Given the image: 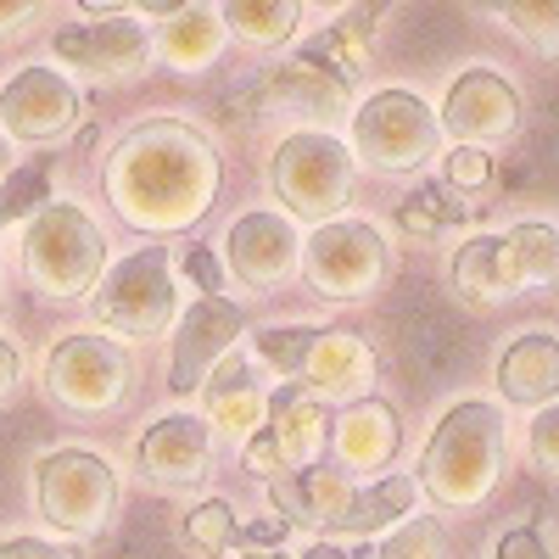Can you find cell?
<instances>
[{
    "instance_id": "f35d334b",
    "label": "cell",
    "mask_w": 559,
    "mask_h": 559,
    "mask_svg": "<svg viewBox=\"0 0 559 559\" xmlns=\"http://www.w3.org/2000/svg\"><path fill=\"white\" fill-rule=\"evenodd\" d=\"M185 269H191V280H197V286H202L207 297H218V286H224V274H218V263H213L207 252H191V258H185Z\"/></svg>"
},
{
    "instance_id": "4dcf8cb0",
    "label": "cell",
    "mask_w": 559,
    "mask_h": 559,
    "mask_svg": "<svg viewBox=\"0 0 559 559\" xmlns=\"http://www.w3.org/2000/svg\"><path fill=\"white\" fill-rule=\"evenodd\" d=\"M313 347H319V331H258V353L274 369H286V376H302Z\"/></svg>"
},
{
    "instance_id": "d4e9b609",
    "label": "cell",
    "mask_w": 559,
    "mask_h": 559,
    "mask_svg": "<svg viewBox=\"0 0 559 559\" xmlns=\"http://www.w3.org/2000/svg\"><path fill=\"white\" fill-rule=\"evenodd\" d=\"M213 419L224 431H252L258 426V386H252V369L247 364H224L213 386H207Z\"/></svg>"
},
{
    "instance_id": "e575fe53",
    "label": "cell",
    "mask_w": 559,
    "mask_h": 559,
    "mask_svg": "<svg viewBox=\"0 0 559 559\" xmlns=\"http://www.w3.org/2000/svg\"><path fill=\"white\" fill-rule=\"evenodd\" d=\"M448 185L453 191H481V185L492 179V157L487 152H476V146H464V152H448Z\"/></svg>"
},
{
    "instance_id": "f6af8a7d",
    "label": "cell",
    "mask_w": 559,
    "mask_h": 559,
    "mask_svg": "<svg viewBox=\"0 0 559 559\" xmlns=\"http://www.w3.org/2000/svg\"><path fill=\"white\" fill-rule=\"evenodd\" d=\"M269 559H280V554H269Z\"/></svg>"
},
{
    "instance_id": "ac0fdd59",
    "label": "cell",
    "mask_w": 559,
    "mask_h": 559,
    "mask_svg": "<svg viewBox=\"0 0 559 559\" xmlns=\"http://www.w3.org/2000/svg\"><path fill=\"white\" fill-rule=\"evenodd\" d=\"M397 347H403V364L419 381L448 376L459 364V319L437 302H419V308L397 313Z\"/></svg>"
},
{
    "instance_id": "52a82bcc",
    "label": "cell",
    "mask_w": 559,
    "mask_h": 559,
    "mask_svg": "<svg viewBox=\"0 0 559 559\" xmlns=\"http://www.w3.org/2000/svg\"><path fill=\"white\" fill-rule=\"evenodd\" d=\"M274 191L302 218H331L353 191L347 146H336L331 134H292L274 152Z\"/></svg>"
},
{
    "instance_id": "9a60e30c",
    "label": "cell",
    "mask_w": 559,
    "mask_h": 559,
    "mask_svg": "<svg viewBox=\"0 0 559 559\" xmlns=\"http://www.w3.org/2000/svg\"><path fill=\"white\" fill-rule=\"evenodd\" d=\"M229 263L247 286H274L297 269V236L286 218H269V213H247L229 229Z\"/></svg>"
},
{
    "instance_id": "5b68a950",
    "label": "cell",
    "mask_w": 559,
    "mask_h": 559,
    "mask_svg": "<svg viewBox=\"0 0 559 559\" xmlns=\"http://www.w3.org/2000/svg\"><path fill=\"white\" fill-rule=\"evenodd\" d=\"M34 498H39V515L51 521L57 532H73V537H96L112 515V498H118V481L112 471L84 453V448H62L51 459H39L34 471Z\"/></svg>"
},
{
    "instance_id": "74e56055",
    "label": "cell",
    "mask_w": 559,
    "mask_h": 559,
    "mask_svg": "<svg viewBox=\"0 0 559 559\" xmlns=\"http://www.w3.org/2000/svg\"><path fill=\"white\" fill-rule=\"evenodd\" d=\"M498 559H548V548H543L537 532H509V537L498 543Z\"/></svg>"
},
{
    "instance_id": "603a6c76",
    "label": "cell",
    "mask_w": 559,
    "mask_h": 559,
    "mask_svg": "<svg viewBox=\"0 0 559 559\" xmlns=\"http://www.w3.org/2000/svg\"><path fill=\"white\" fill-rule=\"evenodd\" d=\"M364 34H369V12H353V23L342 17L336 28H324L308 51H302V62H313L319 73H331L336 84H353V79L364 73V51H358Z\"/></svg>"
},
{
    "instance_id": "b9f144b4",
    "label": "cell",
    "mask_w": 559,
    "mask_h": 559,
    "mask_svg": "<svg viewBox=\"0 0 559 559\" xmlns=\"http://www.w3.org/2000/svg\"><path fill=\"white\" fill-rule=\"evenodd\" d=\"M12 381H17V353H12L7 342H0V397L12 392Z\"/></svg>"
},
{
    "instance_id": "5bb4252c",
    "label": "cell",
    "mask_w": 559,
    "mask_h": 559,
    "mask_svg": "<svg viewBox=\"0 0 559 559\" xmlns=\"http://www.w3.org/2000/svg\"><path fill=\"white\" fill-rule=\"evenodd\" d=\"M140 464L163 487H197L207 476V426L191 414H168L140 442Z\"/></svg>"
},
{
    "instance_id": "f1b7e54d",
    "label": "cell",
    "mask_w": 559,
    "mask_h": 559,
    "mask_svg": "<svg viewBox=\"0 0 559 559\" xmlns=\"http://www.w3.org/2000/svg\"><path fill=\"white\" fill-rule=\"evenodd\" d=\"M185 537H191L202 554H224L229 543L241 537V526H236V515H229V503L207 498V503L191 509V521H185Z\"/></svg>"
},
{
    "instance_id": "8fae6325",
    "label": "cell",
    "mask_w": 559,
    "mask_h": 559,
    "mask_svg": "<svg viewBox=\"0 0 559 559\" xmlns=\"http://www.w3.org/2000/svg\"><path fill=\"white\" fill-rule=\"evenodd\" d=\"M442 123H448V134L464 140V146H498V140H509L521 129V96L509 79L471 68V73L453 79L448 102H442Z\"/></svg>"
},
{
    "instance_id": "60d3db41",
    "label": "cell",
    "mask_w": 559,
    "mask_h": 559,
    "mask_svg": "<svg viewBox=\"0 0 559 559\" xmlns=\"http://www.w3.org/2000/svg\"><path fill=\"white\" fill-rule=\"evenodd\" d=\"M280 532H286V521H252V526H247V532H241V537H247V543H252V548H258V543H274V537H280Z\"/></svg>"
},
{
    "instance_id": "7a4b0ae2",
    "label": "cell",
    "mask_w": 559,
    "mask_h": 559,
    "mask_svg": "<svg viewBox=\"0 0 559 559\" xmlns=\"http://www.w3.org/2000/svg\"><path fill=\"white\" fill-rule=\"evenodd\" d=\"M498 471H503V419L492 403H459L426 459H419V487H426L442 509H476L492 487H498Z\"/></svg>"
},
{
    "instance_id": "277c9868",
    "label": "cell",
    "mask_w": 559,
    "mask_h": 559,
    "mask_svg": "<svg viewBox=\"0 0 559 559\" xmlns=\"http://www.w3.org/2000/svg\"><path fill=\"white\" fill-rule=\"evenodd\" d=\"M107 258V241L90 213L79 207H45L28 224V247H23V269L45 297H73L84 286H96Z\"/></svg>"
},
{
    "instance_id": "d590c367",
    "label": "cell",
    "mask_w": 559,
    "mask_h": 559,
    "mask_svg": "<svg viewBox=\"0 0 559 559\" xmlns=\"http://www.w3.org/2000/svg\"><path fill=\"white\" fill-rule=\"evenodd\" d=\"M532 459L543 464V471L559 476V403L543 408V414L532 419Z\"/></svg>"
},
{
    "instance_id": "ffe728a7",
    "label": "cell",
    "mask_w": 559,
    "mask_h": 559,
    "mask_svg": "<svg viewBox=\"0 0 559 559\" xmlns=\"http://www.w3.org/2000/svg\"><path fill=\"white\" fill-rule=\"evenodd\" d=\"M336 442H342L347 471H381L397 453V414L386 403H358V408H347Z\"/></svg>"
},
{
    "instance_id": "4316f807",
    "label": "cell",
    "mask_w": 559,
    "mask_h": 559,
    "mask_svg": "<svg viewBox=\"0 0 559 559\" xmlns=\"http://www.w3.org/2000/svg\"><path fill=\"white\" fill-rule=\"evenodd\" d=\"M163 45H168V62L202 68V62H213V51H218V23H213L207 12H185V17L168 23Z\"/></svg>"
},
{
    "instance_id": "836d02e7",
    "label": "cell",
    "mask_w": 559,
    "mask_h": 559,
    "mask_svg": "<svg viewBox=\"0 0 559 559\" xmlns=\"http://www.w3.org/2000/svg\"><path fill=\"white\" fill-rule=\"evenodd\" d=\"M168 537H163V521H157V509H134V521L123 532V559H163Z\"/></svg>"
},
{
    "instance_id": "30bf717a",
    "label": "cell",
    "mask_w": 559,
    "mask_h": 559,
    "mask_svg": "<svg viewBox=\"0 0 559 559\" xmlns=\"http://www.w3.org/2000/svg\"><path fill=\"white\" fill-rule=\"evenodd\" d=\"M129 386V358L107 336H73L51 353V392L68 408L84 414H107Z\"/></svg>"
},
{
    "instance_id": "ee69618b",
    "label": "cell",
    "mask_w": 559,
    "mask_h": 559,
    "mask_svg": "<svg viewBox=\"0 0 559 559\" xmlns=\"http://www.w3.org/2000/svg\"><path fill=\"white\" fill-rule=\"evenodd\" d=\"M12 168V152H7V140H0V174H7Z\"/></svg>"
},
{
    "instance_id": "83f0119b",
    "label": "cell",
    "mask_w": 559,
    "mask_h": 559,
    "mask_svg": "<svg viewBox=\"0 0 559 559\" xmlns=\"http://www.w3.org/2000/svg\"><path fill=\"white\" fill-rule=\"evenodd\" d=\"M503 23L515 28L537 57H548V62L559 57V0H526V7L515 0V7H503Z\"/></svg>"
},
{
    "instance_id": "4fadbf2b",
    "label": "cell",
    "mask_w": 559,
    "mask_h": 559,
    "mask_svg": "<svg viewBox=\"0 0 559 559\" xmlns=\"http://www.w3.org/2000/svg\"><path fill=\"white\" fill-rule=\"evenodd\" d=\"M79 112V96H73V84L57 79L51 68H28L17 73L7 90H0V123H7L12 134L23 140H51L73 123Z\"/></svg>"
},
{
    "instance_id": "1f68e13d",
    "label": "cell",
    "mask_w": 559,
    "mask_h": 559,
    "mask_svg": "<svg viewBox=\"0 0 559 559\" xmlns=\"http://www.w3.org/2000/svg\"><path fill=\"white\" fill-rule=\"evenodd\" d=\"M459 218H464V207L448 202V197H437V191L408 197L403 213H397V224L408 229V236H437V229H448V224H459Z\"/></svg>"
},
{
    "instance_id": "484cf974",
    "label": "cell",
    "mask_w": 559,
    "mask_h": 559,
    "mask_svg": "<svg viewBox=\"0 0 559 559\" xmlns=\"http://www.w3.org/2000/svg\"><path fill=\"white\" fill-rule=\"evenodd\" d=\"M224 23L236 28L247 45H280L297 28V7H286V0H263V7L236 0V7H224Z\"/></svg>"
},
{
    "instance_id": "d6986e66",
    "label": "cell",
    "mask_w": 559,
    "mask_h": 559,
    "mask_svg": "<svg viewBox=\"0 0 559 559\" xmlns=\"http://www.w3.org/2000/svg\"><path fill=\"white\" fill-rule=\"evenodd\" d=\"M498 392L509 403H548L559 392V342L554 336H521L498 358Z\"/></svg>"
},
{
    "instance_id": "ab89813d",
    "label": "cell",
    "mask_w": 559,
    "mask_h": 559,
    "mask_svg": "<svg viewBox=\"0 0 559 559\" xmlns=\"http://www.w3.org/2000/svg\"><path fill=\"white\" fill-rule=\"evenodd\" d=\"M34 17V7H28V0H7V7H0V39H12L23 23Z\"/></svg>"
},
{
    "instance_id": "7bdbcfd3",
    "label": "cell",
    "mask_w": 559,
    "mask_h": 559,
    "mask_svg": "<svg viewBox=\"0 0 559 559\" xmlns=\"http://www.w3.org/2000/svg\"><path fill=\"white\" fill-rule=\"evenodd\" d=\"M302 559H347V554H342V548H331V543H319V548H308Z\"/></svg>"
},
{
    "instance_id": "f546056e",
    "label": "cell",
    "mask_w": 559,
    "mask_h": 559,
    "mask_svg": "<svg viewBox=\"0 0 559 559\" xmlns=\"http://www.w3.org/2000/svg\"><path fill=\"white\" fill-rule=\"evenodd\" d=\"M369 559H448V532L437 521H408L392 543H381Z\"/></svg>"
},
{
    "instance_id": "8992f818",
    "label": "cell",
    "mask_w": 559,
    "mask_h": 559,
    "mask_svg": "<svg viewBox=\"0 0 559 559\" xmlns=\"http://www.w3.org/2000/svg\"><path fill=\"white\" fill-rule=\"evenodd\" d=\"M353 146L364 152L369 168L408 174L437 152V118L419 96H408V90H381V96H369L358 107Z\"/></svg>"
},
{
    "instance_id": "8d00e7d4",
    "label": "cell",
    "mask_w": 559,
    "mask_h": 559,
    "mask_svg": "<svg viewBox=\"0 0 559 559\" xmlns=\"http://www.w3.org/2000/svg\"><path fill=\"white\" fill-rule=\"evenodd\" d=\"M0 559H73V554L57 548V543H39V537H12L0 548Z\"/></svg>"
},
{
    "instance_id": "e0dca14e",
    "label": "cell",
    "mask_w": 559,
    "mask_h": 559,
    "mask_svg": "<svg viewBox=\"0 0 559 559\" xmlns=\"http://www.w3.org/2000/svg\"><path fill=\"white\" fill-rule=\"evenodd\" d=\"M269 448H274V464H292V471H313V464L324 459V442H331V426H324V414L302 397V386H286V392H274L269 397Z\"/></svg>"
},
{
    "instance_id": "cb8c5ba5",
    "label": "cell",
    "mask_w": 559,
    "mask_h": 559,
    "mask_svg": "<svg viewBox=\"0 0 559 559\" xmlns=\"http://www.w3.org/2000/svg\"><path fill=\"white\" fill-rule=\"evenodd\" d=\"M308 381L319 392H347V386L369 381V353L353 336H319V347L308 358Z\"/></svg>"
},
{
    "instance_id": "ba28073f",
    "label": "cell",
    "mask_w": 559,
    "mask_h": 559,
    "mask_svg": "<svg viewBox=\"0 0 559 559\" xmlns=\"http://www.w3.org/2000/svg\"><path fill=\"white\" fill-rule=\"evenodd\" d=\"M174 313V269H168V247H146L129 263H118L107 274V286L96 292V319L129 336H157Z\"/></svg>"
},
{
    "instance_id": "7c38bea8",
    "label": "cell",
    "mask_w": 559,
    "mask_h": 559,
    "mask_svg": "<svg viewBox=\"0 0 559 559\" xmlns=\"http://www.w3.org/2000/svg\"><path fill=\"white\" fill-rule=\"evenodd\" d=\"M241 324H247V313L236 302H224V297H202L191 313H185L179 336H174V369H168L174 392H197L202 376L213 369V358L241 336Z\"/></svg>"
},
{
    "instance_id": "7402d4cb",
    "label": "cell",
    "mask_w": 559,
    "mask_h": 559,
    "mask_svg": "<svg viewBox=\"0 0 559 559\" xmlns=\"http://www.w3.org/2000/svg\"><path fill=\"white\" fill-rule=\"evenodd\" d=\"M263 96L280 107H308V112H342L347 84H336L331 73H319L313 62H286L280 73H269Z\"/></svg>"
},
{
    "instance_id": "d6a6232c",
    "label": "cell",
    "mask_w": 559,
    "mask_h": 559,
    "mask_svg": "<svg viewBox=\"0 0 559 559\" xmlns=\"http://www.w3.org/2000/svg\"><path fill=\"white\" fill-rule=\"evenodd\" d=\"M45 197H51V174H45V163L12 174L7 185H0V224L17 218V213H34V207L45 213Z\"/></svg>"
},
{
    "instance_id": "9c48e42d",
    "label": "cell",
    "mask_w": 559,
    "mask_h": 559,
    "mask_svg": "<svg viewBox=\"0 0 559 559\" xmlns=\"http://www.w3.org/2000/svg\"><path fill=\"white\" fill-rule=\"evenodd\" d=\"M308 280L324 297H369L386 280V241L376 224H319L308 241Z\"/></svg>"
},
{
    "instance_id": "2e32d148",
    "label": "cell",
    "mask_w": 559,
    "mask_h": 559,
    "mask_svg": "<svg viewBox=\"0 0 559 559\" xmlns=\"http://www.w3.org/2000/svg\"><path fill=\"white\" fill-rule=\"evenodd\" d=\"M57 57L84 68L90 79H129L146 68V34L134 23H102V28H62Z\"/></svg>"
},
{
    "instance_id": "3957f363",
    "label": "cell",
    "mask_w": 559,
    "mask_h": 559,
    "mask_svg": "<svg viewBox=\"0 0 559 559\" xmlns=\"http://www.w3.org/2000/svg\"><path fill=\"white\" fill-rule=\"evenodd\" d=\"M554 280H559V236L548 224H515L509 236H481L453 258V286L481 308L509 302L532 286H554Z\"/></svg>"
},
{
    "instance_id": "6da1fadb",
    "label": "cell",
    "mask_w": 559,
    "mask_h": 559,
    "mask_svg": "<svg viewBox=\"0 0 559 559\" xmlns=\"http://www.w3.org/2000/svg\"><path fill=\"white\" fill-rule=\"evenodd\" d=\"M218 191V157L179 123H146L112 163V202L140 224H185Z\"/></svg>"
},
{
    "instance_id": "44dd1931",
    "label": "cell",
    "mask_w": 559,
    "mask_h": 559,
    "mask_svg": "<svg viewBox=\"0 0 559 559\" xmlns=\"http://www.w3.org/2000/svg\"><path fill=\"white\" fill-rule=\"evenodd\" d=\"M414 492H419V487H414L408 476H386V481H376L369 492H353L347 509L331 521V532H381V526H392V521L408 515Z\"/></svg>"
}]
</instances>
